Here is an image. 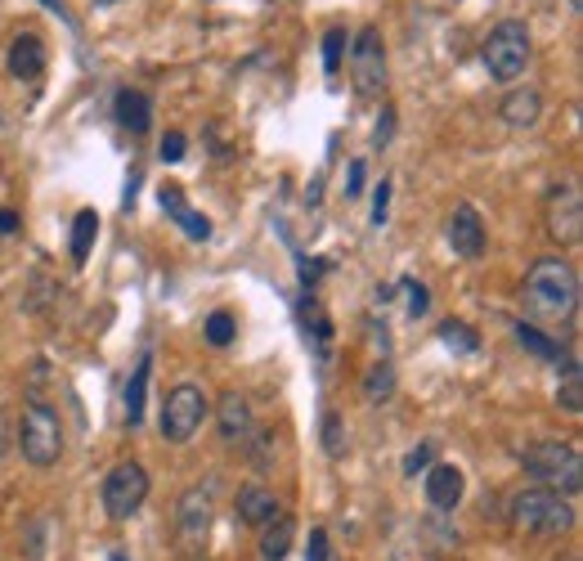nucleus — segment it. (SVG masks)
Returning <instances> with one entry per match:
<instances>
[{
	"label": "nucleus",
	"mask_w": 583,
	"mask_h": 561,
	"mask_svg": "<svg viewBox=\"0 0 583 561\" xmlns=\"http://www.w3.org/2000/svg\"><path fill=\"white\" fill-rule=\"evenodd\" d=\"M364 190V162H351V180H346V194L355 198Z\"/></svg>",
	"instance_id": "obj_35"
},
{
	"label": "nucleus",
	"mask_w": 583,
	"mask_h": 561,
	"mask_svg": "<svg viewBox=\"0 0 583 561\" xmlns=\"http://www.w3.org/2000/svg\"><path fill=\"white\" fill-rule=\"evenodd\" d=\"M162 207H167V216L188 233V239H207V233H212V225H207V216H198V211H193L188 207V198L175 190V184H162Z\"/></svg>",
	"instance_id": "obj_17"
},
{
	"label": "nucleus",
	"mask_w": 583,
	"mask_h": 561,
	"mask_svg": "<svg viewBox=\"0 0 583 561\" xmlns=\"http://www.w3.org/2000/svg\"><path fill=\"white\" fill-rule=\"evenodd\" d=\"M521 462H525V472H529L534 481L548 485V490H557V494H565V499H574L579 485H583V458H579L574 445L539 440V445H529V449L521 454Z\"/></svg>",
	"instance_id": "obj_3"
},
{
	"label": "nucleus",
	"mask_w": 583,
	"mask_h": 561,
	"mask_svg": "<svg viewBox=\"0 0 583 561\" xmlns=\"http://www.w3.org/2000/svg\"><path fill=\"white\" fill-rule=\"evenodd\" d=\"M108 561H130V557H126V552H113V557H108Z\"/></svg>",
	"instance_id": "obj_38"
},
{
	"label": "nucleus",
	"mask_w": 583,
	"mask_h": 561,
	"mask_svg": "<svg viewBox=\"0 0 583 561\" xmlns=\"http://www.w3.org/2000/svg\"><path fill=\"white\" fill-rule=\"evenodd\" d=\"M149 499V472L139 462H117L104 477V512L113 522H130Z\"/></svg>",
	"instance_id": "obj_7"
},
{
	"label": "nucleus",
	"mask_w": 583,
	"mask_h": 561,
	"mask_svg": "<svg viewBox=\"0 0 583 561\" xmlns=\"http://www.w3.org/2000/svg\"><path fill=\"white\" fill-rule=\"evenodd\" d=\"M180 158H184V135L171 130V135L162 139V162H180Z\"/></svg>",
	"instance_id": "obj_32"
},
{
	"label": "nucleus",
	"mask_w": 583,
	"mask_h": 561,
	"mask_svg": "<svg viewBox=\"0 0 583 561\" xmlns=\"http://www.w3.org/2000/svg\"><path fill=\"white\" fill-rule=\"evenodd\" d=\"M462 490H467V481H462V472H458L454 462L426 467V503H431L435 512H454V507L462 503Z\"/></svg>",
	"instance_id": "obj_12"
},
{
	"label": "nucleus",
	"mask_w": 583,
	"mask_h": 561,
	"mask_svg": "<svg viewBox=\"0 0 583 561\" xmlns=\"http://www.w3.org/2000/svg\"><path fill=\"white\" fill-rule=\"evenodd\" d=\"M5 64H10V77H19V81H36V77L45 72V41H41L36 32L14 36Z\"/></svg>",
	"instance_id": "obj_16"
},
{
	"label": "nucleus",
	"mask_w": 583,
	"mask_h": 561,
	"mask_svg": "<svg viewBox=\"0 0 583 561\" xmlns=\"http://www.w3.org/2000/svg\"><path fill=\"white\" fill-rule=\"evenodd\" d=\"M507 522H512V530H525V535H565L574 526V507L565 494L534 485L507 503Z\"/></svg>",
	"instance_id": "obj_2"
},
{
	"label": "nucleus",
	"mask_w": 583,
	"mask_h": 561,
	"mask_svg": "<svg viewBox=\"0 0 583 561\" xmlns=\"http://www.w3.org/2000/svg\"><path fill=\"white\" fill-rule=\"evenodd\" d=\"M516 342L529 351V355H539V359H548V364H561V342L557 337H548L539 323H516Z\"/></svg>",
	"instance_id": "obj_21"
},
{
	"label": "nucleus",
	"mask_w": 583,
	"mask_h": 561,
	"mask_svg": "<svg viewBox=\"0 0 583 561\" xmlns=\"http://www.w3.org/2000/svg\"><path fill=\"white\" fill-rule=\"evenodd\" d=\"M19 449L32 467H50L59 462L64 454V423H59V413L50 404H41V400H27L23 404V417H19Z\"/></svg>",
	"instance_id": "obj_4"
},
{
	"label": "nucleus",
	"mask_w": 583,
	"mask_h": 561,
	"mask_svg": "<svg viewBox=\"0 0 583 561\" xmlns=\"http://www.w3.org/2000/svg\"><path fill=\"white\" fill-rule=\"evenodd\" d=\"M149 373H153V364H149V355H144V359L135 364V378L126 382V423H130V427L144 423V400H149Z\"/></svg>",
	"instance_id": "obj_20"
},
{
	"label": "nucleus",
	"mask_w": 583,
	"mask_h": 561,
	"mask_svg": "<svg viewBox=\"0 0 583 561\" xmlns=\"http://www.w3.org/2000/svg\"><path fill=\"white\" fill-rule=\"evenodd\" d=\"M175 535H180L184 552H203L207 548V535H212V494L203 485H193V490L180 494V503H175Z\"/></svg>",
	"instance_id": "obj_9"
},
{
	"label": "nucleus",
	"mask_w": 583,
	"mask_h": 561,
	"mask_svg": "<svg viewBox=\"0 0 583 561\" xmlns=\"http://www.w3.org/2000/svg\"><path fill=\"white\" fill-rule=\"evenodd\" d=\"M499 117H503V126H512V130H525V126H534L544 117V95L534 85H516L512 95L499 104Z\"/></svg>",
	"instance_id": "obj_15"
},
{
	"label": "nucleus",
	"mask_w": 583,
	"mask_h": 561,
	"mask_svg": "<svg viewBox=\"0 0 583 561\" xmlns=\"http://www.w3.org/2000/svg\"><path fill=\"white\" fill-rule=\"evenodd\" d=\"M521 297H525L529 323H539V329H565L579 310V274L565 256H544L529 265Z\"/></svg>",
	"instance_id": "obj_1"
},
{
	"label": "nucleus",
	"mask_w": 583,
	"mask_h": 561,
	"mask_svg": "<svg viewBox=\"0 0 583 561\" xmlns=\"http://www.w3.org/2000/svg\"><path fill=\"white\" fill-rule=\"evenodd\" d=\"M386 211H391V180H381L373 194V225H386Z\"/></svg>",
	"instance_id": "obj_30"
},
{
	"label": "nucleus",
	"mask_w": 583,
	"mask_h": 561,
	"mask_svg": "<svg viewBox=\"0 0 583 561\" xmlns=\"http://www.w3.org/2000/svg\"><path fill=\"white\" fill-rule=\"evenodd\" d=\"M342 55H346V32L342 27H332L328 36H323V68L336 77L342 72Z\"/></svg>",
	"instance_id": "obj_27"
},
{
	"label": "nucleus",
	"mask_w": 583,
	"mask_h": 561,
	"mask_svg": "<svg viewBox=\"0 0 583 561\" xmlns=\"http://www.w3.org/2000/svg\"><path fill=\"white\" fill-rule=\"evenodd\" d=\"M565 5H570V10H583V0H565Z\"/></svg>",
	"instance_id": "obj_37"
},
{
	"label": "nucleus",
	"mask_w": 583,
	"mask_h": 561,
	"mask_svg": "<svg viewBox=\"0 0 583 561\" xmlns=\"http://www.w3.org/2000/svg\"><path fill=\"white\" fill-rule=\"evenodd\" d=\"M216 423H220V436L233 445V440H248L252 436V404L242 391H225L220 396V409H216Z\"/></svg>",
	"instance_id": "obj_13"
},
{
	"label": "nucleus",
	"mask_w": 583,
	"mask_h": 561,
	"mask_svg": "<svg viewBox=\"0 0 583 561\" xmlns=\"http://www.w3.org/2000/svg\"><path fill=\"white\" fill-rule=\"evenodd\" d=\"M19 229V216L14 211H0V233H14Z\"/></svg>",
	"instance_id": "obj_36"
},
{
	"label": "nucleus",
	"mask_w": 583,
	"mask_h": 561,
	"mask_svg": "<svg viewBox=\"0 0 583 561\" xmlns=\"http://www.w3.org/2000/svg\"><path fill=\"white\" fill-rule=\"evenodd\" d=\"M233 507H238V522H248V526L261 530L265 522L278 517V494L270 485H242L238 499H233Z\"/></svg>",
	"instance_id": "obj_14"
},
{
	"label": "nucleus",
	"mask_w": 583,
	"mask_h": 561,
	"mask_svg": "<svg viewBox=\"0 0 583 561\" xmlns=\"http://www.w3.org/2000/svg\"><path fill=\"white\" fill-rule=\"evenodd\" d=\"M557 404L579 413L583 409V373H579V359H565V373H561V382H557Z\"/></svg>",
	"instance_id": "obj_23"
},
{
	"label": "nucleus",
	"mask_w": 583,
	"mask_h": 561,
	"mask_svg": "<svg viewBox=\"0 0 583 561\" xmlns=\"http://www.w3.org/2000/svg\"><path fill=\"white\" fill-rule=\"evenodd\" d=\"M431 454H435L431 445H418V449H413V454L404 458V472H409V477H418V472H426V462H431Z\"/></svg>",
	"instance_id": "obj_31"
},
{
	"label": "nucleus",
	"mask_w": 583,
	"mask_h": 561,
	"mask_svg": "<svg viewBox=\"0 0 583 561\" xmlns=\"http://www.w3.org/2000/svg\"><path fill=\"white\" fill-rule=\"evenodd\" d=\"M548 233L552 243L561 248H574L579 233H583V198H579V184L565 180L548 194Z\"/></svg>",
	"instance_id": "obj_10"
},
{
	"label": "nucleus",
	"mask_w": 583,
	"mask_h": 561,
	"mask_svg": "<svg viewBox=\"0 0 583 561\" xmlns=\"http://www.w3.org/2000/svg\"><path fill=\"white\" fill-rule=\"evenodd\" d=\"M400 288H404V306H409V314H413V319L426 314V288L418 284V278H404Z\"/></svg>",
	"instance_id": "obj_29"
},
{
	"label": "nucleus",
	"mask_w": 583,
	"mask_h": 561,
	"mask_svg": "<svg viewBox=\"0 0 583 561\" xmlns=\"http://www.w3.org/2000/svg\"><path fill=\"white\" fill-rule=\"evenodd\" d=\"M449 248L462 261H476L484 252V220H480V211L471 203L454 207V216H449Z\"/></svg>",
	"instance_id": "obj_11"
},
{
	"label": "nucleus",
	"mask_w": 583,
	"mask_h": 561,
	"mask_svg": "<svg viewBox=\"0 0 583 561\" xmlns=\"http://www.w3.org/2000/svg\"><path fill=\"white\" fill-rule=\"evenodd\" d=\"M117 122H122L130 135H144V130H149V122H153L149 100H144L139 90H117Z\"/></svg>",
	"instance_id": "obj_19"
},
{
	"label": "nucleus",
	"mask_w": 583,
	"mask_h": 561,
	"mask_svg": "<svg viewBox=\"0 0 583 561\" xmlns=\"http://www.w3.org/2000/svg\"><path fill=\"white\" fill-rule=\"evenodd\" d=\"M529 55H534L529 27L521 19H507L490 32V41H484V72H490L494 81H503V85H512V81L525 77Z\"/></svg>",
	"instance_id": "obj_5"
},
{
	"label": "nucleus",
	"mask_w": 583,
	"mask_h": 561,
	"mask_svg": "<svg viewBox=\"0 0 583 561\" xmlns=\"http://www.w3.org/2000/svg\"><path fill=\"white\" fill-rule=\"evenodd\" d=\"M233 333H238V323H233L229 310H216V314L207 319V342H212V346H229Z\"/></svg>",
	"instance_id": "obj_28"
},
{
	"label": "nucleus",
	"mask_w": 583,
	"mask_h": 561,
	"mask_svg": "<svg viewBox=\"0 0 583 561\" xmlns=\"http://www.w3.org/2000/svg\"><path fill=\"white\" fill-rule=\"evenodd\" d=\"M391 130H396V113H386V122H377V149L391 145Z\"/></svg>",
	"instance_id": "obj_34"
},
{
	"label": "nucleus",
	"mask_w": 583,
	"mask_h": 561,
	"mask_svg": "<svg viewBox=\"0 0 583 561\" xmlns=\"http://www.w3.org/2000/svg\"><path fill=\"white\" fill-rule=\"evenodd\" d=\"M306 561H328V535H323V530H310V548H306Z\"/></svg>",
	"instance_id": "obj_33"
},
{
	"label": "nucleus",
	"mask_w": 583,
	"mask_h": 561,
	"mask_svg": "<svg viewBox=\"0 0 583 561\" xmlns=\"http://www.w3.org/2000/svg\"><path fill=\"white\" fill-rule=\"evenodd\" d=\"M351 81H355V95L381 100V90H386V45H381V32H377V27H364V32L355 36Z\"/></svg>",
	"instance_id": "obj_8"
},
{
	"label": "nucleus",
	"mask_w": 583,
	"mask_h": 561,
	"mask_svg": "<svg viewBox=\"0 0 583 561\" xmlns=\"http://www.w3.org/2000/svg\"><path fill=\"white\" fill-rule=\"evenodd\" d=\"M94 239H100V216H94V211H77V220H72V261L77 265H85Z\"/></svg>",
	"instance_id": "obj_22"
},
{
	"label": "nucleus",
	"mask_w": 583,
	"mask_h": 561,
	"mask_svg": "<svg viewBox=\"0 0 583 561\" xmlns=\"http://www.w3.org/2000/svg\"><path fill=\"white\" fill-rule=\"evenodd\" d=\"M323 449H328V458H346V423H342V413H323Z\"/></svg>",
	"instance_id": "obj_26"
},
{
	"label": "nucleus",
	"mask_w": 583,
	"mask_h": 561,
	"mask_svg": "<svg viewBox=\"0 0 583 561\" xmlns=\"http://www.w3.org/2000/svg\"><path fill=\"white\" fill-rule=\"evenodd\" d=\"M391 391H396V368L381 359V364H373V373H368L364 396H368L373 404H381V400H391Z\"/></svg>",
	"instance_id": "obj_25"
},
{
	"label": "nucleus",
	"mask_w": 583,
	"mask_h": 561,
	"mask_svg": "<svg viewBox=\"0 0 583 561\" xmlns=\"http://www.w3.org/2000/svg\"><path fill=\"white\" fill-rule=\"evenodd\" d=\"M441 342H445L449 351H458V355H476V351H480V337L467 329L462 319H445V323H441Z\"/></svg>",
	"instance_id": "obj_24"
},
{
	"label": "nucleus",
	"mask_w": 583,
	"mask_h": 561,
	"mask_svg": "<svg viewBox=\"0 0 583 561\" xmlns=\"http://www.w3.org/2000/svg\"><path fill=\"white\" fill-rule=\"evenodd\" d=\"M292 539H297V522H292L287 512H278L274 522L261 526V557L265 561H283L292 552Z\"/></svg>",
	"instance_id": "obj_18"
},
{
	"label": "nucleus",
	"mask_w": 583,
	"mask_h": 561,
	"mask_svg": "<svg viewBox=\"0 0 583 561\" xmlns=\"http://www.w3.org/2000/svg\"><path fill=\"white\" fill-rule=\"evenodd\" d=\"M203 417H207V391L203 387L180 382V387L167 391V400H162V436L171 445H188L193 436H198Z\"/></svg>",
	"instance_id": "obj_6"
}]
</instances>
